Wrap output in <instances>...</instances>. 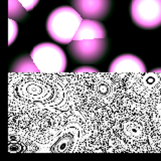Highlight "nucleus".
<instances>
[{"instance_id": "obj_1", "label": "nucleus", "mask_w": 161, "mask_h": 161, "mask_svg": "<svg viewBox=\"0 0 161 161\" xmlns=\"http://www.w3.org/2000/svg\"><path fill=\"white\" fill-rule=\"evenodd\" d=\"M83 16L73 6H60L53 10L47 20V31L54 42L69 44L74 40Z\"/></svg>"}, {"instance_id": "obj_2", "label": "nucleus", "mask_w": 161, "mask_h": 161, "mask_svg": "<svg viewBox=\"0 0 161 161\" xmlns=\"http://www.w3.org/2000/svg\"><path fill=\"white\" fill-rule=\"evenodd\" d=\"M30 55L42 74H63L67 69L68 59L65 53L54 43L42 42L35 45Z\"/></svg>"}, {"instance_id": "obj_3", "label": "nucleus", "mask_w": 161, "mask_h": 161, "mask_svg": "<svg viewBox=\"0 0 161 161\" xmlns=\"http://www.w3.org/2000/svg\"><path fill=\"white\" fill-rule=\"evenodd\" d=\"M108 50L107 38L73 40L68 45V52L75 62L84 64H96L102 59Z\"/></svg>"}, {"instance_id": "obj_4", "label": "nucleus", "mask_w": 161, "mask_h": 161, "mask_svg": "<svg viewBox=\"0 0 161 161\" xmlns=\"http://www.w3.org/2000/svg\"><path fill=\"white\" fill-rule=\"evenodd\" d=\"M130 13L133 22L141 28L161 26V0H132Z\"/></svg>"}, {"instance_id": "obj_5", "label": "nucleus", "mask_w": 161, "mask_h": 161, "mask_svg": "<svg viewBox=\"0 0 161 161\" xmlns=\"http://www.w3.org/2000/svg\"><path fill=\"white\" fill-rule=\"evenodd\" d=\"M72 6L83 18L103 20L108 16L112 0H70Z\"/></svg>"}, {"instance_id": "obj_6", "label": "nucleus", "mask_w": 161, "mask_h": 161, "mask_svg": "<svg viewBox=\"0 0 161 161\" xmlns=\"http://www.w3.org/2000/svg\"><path fill=\"white\" fill-rule=\"evenodd\" d=\"M110 74H139L146 73L145 64L134 54L125 53L117 57L109 67Z\"/></svg>"}, {"instance_id": "obj_7", "label": "nucleus", "mask_w": 161, "mask_h": 161, "mask_svg": "<svg viewBox=\"0 0 161 161\" xmlns=\"http://www.w3.org/2000/svg\"><path fill=\"white\" fill-rule=\"evenodd\" d=\"M106 36H107V31L100 20L84 18L75 35L74 40L106 38Z\"/></svg>"}, {"instance_id": "obj_8", "label": "nucleus", "mask_w": 161, "mask_h": 161, "mask_svg": "<svg viewBox=\"0 0 161 161\" xmlns=\"http://www.w3.org/2000/svg\"><path fill=\"white\" fill-rule=\"evenodd\" d=\"M11 73L17 74H38L40 73L36 64L33 62L31 55L24 54L18 58L11 67Z\"/></svg>"}, {"instance_id": "obj_9", "label": "nucleus", "mask_w": 161, "mask_h": 161, "mask_svg": "<svg viewBox=\"0 0 161 161\" xmlns=\"http://www.w3.org/2000/svg\"><path fill=\"white\" fill-rule=\"evenodd\" d=\"M27 10L18 0H8V17L20 21L26 17Z\"/></svg>"}, {"instance_id": "obj_10", "label": "nucleus", "mask_w": 161, "mask_h": 161, "mask_svg": "<svg viewBox=\"0 0 161 161\" xmlns=\"http://www.w3.org/2000/svg\"><path fill=\"white\" fill-rule=\"evenodd\" d=\"M9 42L8 44H12L13 42L17 37V34H18V26H17V23H16V20L9 18Z\"/></svg>"}, {"instance_id": "obj_11", "label": "nucleus", "mask_w": 161, "mask_h": 161, "mask_svg": "<svg viewBox=\"0 0 161 161\" xmlns=\"http://www.w3.org/2000/svg\"><path fill=\"white\" fill-rule=\"evenodd\" d=\"M18 1L23 5L27 11H30L38 4L39 0H18Z\"/></svg>"}, {"instance_id": "obj_12", "label": "nucleus", "mask_w": 161, "mask_h": 161, "mask_svg": "<svg viewBox=\"0 0 161 161\" xmlns=\"http://www.w3.org/2000/svg\"><path fill=\"white\" fill-rule=\"evenodd\" d=\"M75 73L80 74V73H98V70L92 68V67H87V65H84V67H80L75 70Z\"/></svg>"}]
</instances>
